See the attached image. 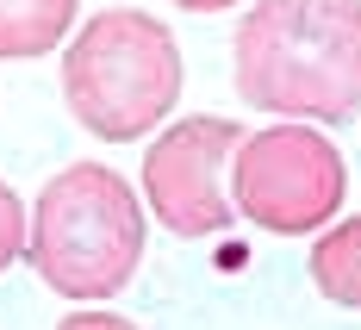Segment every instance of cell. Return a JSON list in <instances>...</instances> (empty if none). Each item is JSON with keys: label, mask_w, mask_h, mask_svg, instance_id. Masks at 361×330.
<instances>
[{"label": "cell", "mask_w": 361, "mask_h": 330, "mask_svg": "<svg viewBox=\"0 0 361 330\" xmlns=\"http://www.w3.org/2000/svg\"><path fill=\"white\" fill-rule=\"evenodd\" d=\"M237 94L299 125L361 118V0H255L237 25Z\"/></svg>", "instance_id": "1"}, {"label": "cell", "mask_w": 361, "mask_h": 330, "mask_svg": "<svg viewBox=\"0 0 361 330\" xmlns=\"http://www.w3.org/2000/svg\"><path fill=\"white\" fill-rule=\"evenodd\" d=\"M25 262L63 299H112L144 262V200L106 162H75L37 193Z\"/></svg>", "instance_id": "2"}, {"label": "cell", "mask_w": 361, "mask_h": 330, "mask_svg": "<svg viewBox=\"0 0 361 330\" xmlns=\"http://www.w3.org/2000/svg\"><path fill=\"white\" fill-rule=\"evenodd\" d=\"M63 100H69L75 125L106 144H131V138L156 131L180 100L175 32L137 6L94 13L63 50Z\"/></svg>", "instance_id": "3"}, {"label": "cell", "mask_w": 361, "mask_h": 330, "mask_svg": "<svg viewBox=\"0 0 361 330\" xmlns=\"http://www.w3.org/2000/svg\"><path fill=\"white\" fill-rule=\"evenodd\" d=\"M343 200H349V169L318 125H299V118L268 125L243 138L231 156V206L274 237L324 231L343 212Z\"/></svg>", "instance_id": "4"}, {"label": "cell", "mask_w": 361, "mask_h": 330, "mask_svg": "<svg viewBox=\"0 0 361 330\" xmlns=\"http://www.w3.org/2000/svg\"><path fill=\"white\" fill-rule=\"evenodd\" d=\"M243 144L231 118H180L144 149V200L175 237H218L231 231L237 206L224 193V169Z\"/></svg>", "instance_id": "5"}, {"label": "cell", "mask_w": 361, "mask_h": 330, "mask_svg": "<svg viewBox=\"0 0 361 330\" xmlns=\"http://www.w3.org/2000/svg\"><path fill=\"white\" fill-rule=\"evenodd\" d=\"M81 0H0V56H44L75 25Z\"/></svg>", "instance_id": "6"}, {"label": "cell", "mask_w": 361, "mask_h": 330, "mask_svg": "<svg viewBox=\"0 0 361 330\" xmlns=\"http://www.w3.org/2000/svg\"><path fill=\"white\" fill-rule=\"evenodd\" d=\"M312 281L330 305L361 312V219L324 224L318 243H312Z\"/></svg>", "instance_id": "7"}, {"label": "cell", "mask_w": 361, "mask_h": 330, "mask_svg": "<svg viewBox=\"0 0 361 330\" xmlns=\"http://www.w3.org/2000/svg\"><path fill=\"white\" fill-rule=\"evenodd\" d=\"M19 256H25V206H19L13 187L0 181V274H6Z\"/></svg>", "instance_id": "8"}, {"label": "cell", "mask_w": 361, "mask_h": 330, "mask_svg": "<svg viewBox=\"0 0 361 330\" xmlns=\"http://www.w3.org/2000/svg\"><path fill=\"white\" fill-rule=\"evenodd\" d=\"M56 330H137L131 318H118V312H100V305H87V312H69Z\"/></svg>", "instance_id": "9"}, {"label": "cell", "mask_w": 361, "mask_h": 330, "mask_svg": "<svg viewBox=\"0 0 361 330\" xmlns=\"http://www.w3.org/2000/svg\"><path fill=\"white\" fill-rule=\"evenodd\" d=\"M180 13H224V6H243V0H175Z\"/></svg>", "instance_id": "10"}]
</instances>
